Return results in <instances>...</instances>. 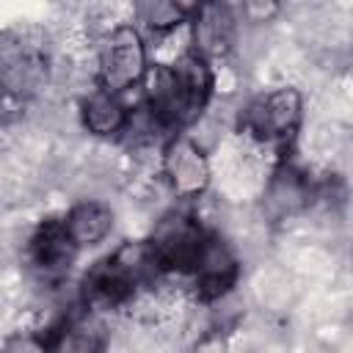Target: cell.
Wrapping results in <instances>:
<instances>
[{
  "label": "cell",
  "instance_id": "9",
  "mask_svg": "<svg viewBox=\"0 0 353 353\" xmlns=\"http://www.w3.org/2000/svg\"><path fill=\"white\" fill-rule=\"evenodd\" d=\"M193 25V50L212 61L232 50L234 41V11L226 3H201L190 11Z\"/></svg>",
  "mask_w": 353,
  "mask_h": 353
},
{
  "label": "cell",
  "instance_id": "14",
  "mask_svg": "<svg viewBox=\"0 0 353 353\" xmlns=\"http://www.w3.org/2000/svg\"><path fill=\"white\" fill-rule=\"evenodd\" d=\"M190 11L193 8L182 6V3H171V0H149V3H141L135 8L138 22H143L154 33H163V30H171L176 25L188 22L190 19Z\"/></svg>",
  "mask_w": 353,
  "mask_h": 353
},
{
  "label": "cell",
  "instance_id": "17",
  "mask_svg": "<svg viewBox=\"0 0 353 353\" xmlns=\"http://www.w3.org/2000/svg\"><path fill=\"white\" fill-rule=\"evenodd\" d=\"M248 14H259V17H270L276 14V6H245Z\"/></svg>",
  "mask_w": 353,
  "mask_h": 353
},
{
  "label": "cell",
  "instance_id": "3",
  "mask_svg": "<svg viewBox=\"0 0 353 353\" xmlns=\"http://www.w3.org/2000/svg\"><path fill=\"white\" fill-rule=\"evenodd\" d=\"M207 240H210V232L190 212L174 210L157 221V226L152 229V237L146 240V248L157 273L193 276Z\"/></svg>",
  "mask_w": 353,
  "mask_h": 353
},
{
  "label": "cell",
  "instance_id": "10",
  "mask_svg": "<svg viewBox=\"0 0 353 353\" xmlns=\"http://www.w3.org/2000/svg\"><path fill=\"white\" fill-rule=\"evenodd\" d=\"M30 262L36 265L39 273L58 279L63 273H69V268L74 265L80 248L72 243V237L66 234L61 218H47L39 223V229L30 237Z\"/></svg>",
  "mask_w": 353,
  "mask_h": 353
},
{
  "label": "cell",
  "instance_id": "8",
  "mask_svg": "<svg viewBox=\"0 0 353 353\" xmlns=\"http://www.w3.org/2000/svg\"><path fill=\"white\" fill-rule=\"evenodd\" d=\"M108 342L110 331L105 317L88 306L66 314L47 339L50 353H105Z\"/></svg>",
  "mask_w": 353,
  "mask_h": 353
},
{
  "label": "cell",
  "instance_id": "7",
  "mask_svg": "<svg viewBox=\"0 0 353 353\" xmlns=\"http://www.w3.org/2000/svg\"><path fill=\"white\" fill-rule=\"evenodd\" d=\"M237 276H240V265H237L234 251L229 248L226 240H221L218 234H210L204 254L190 276L196 295L201 301H218L237 284Z\"/></svg>",
  "mask_w": 353,
  "mask_h": 353
},
{
  "label": "cell",
  "instance_id": "4",
  "mask_svg": "<svg viewBox=\"0 0 353 353\" xmlns=\"http://www.w3.org/2000/svg\"><path fill=\"white\" fill-rule=\"evenodd\" d=\"M301 119H303L301 94L290 85H281L254 97L240 116V127L265 146L287 149L301 130Z\"/></svg>",
  "mask_w": 353,
  "mask_h": 353
},
{
  "label": "cell",
  "instance_id": "12",
  "mask_svg": "<svg viewBox=\"0 0 353 353\" xmlns=\"http://www.w3.org/2000/svg\"><path fill=\"white\" fill-rule=\"evenodd\" d=\"M80 116H83V127L97 138H113L130 127V110L124 108V102L99 88L88 99H83Z\"/></svg>",
  "mask_w": 353,
  "mask_h": 353
},
{
  "label": "cell",
  "instance_id": "13",
  "mask_svg": "<svg viewBox=\"0 0 353 353\" xmlns=\"http://www.w3.org/2000/svg\"><path fill=\"white\" fill-rule=\"evenodd\" d=\"M309 199V182L303 179L301 171L295 168H281L270 185V193H268V201L279 210V212H292L295 207H301L303 201Z\"/></svg>",
  "mask_w": 353,
  "mask_h": 353
},
{
  "label": "cell",
  "instance_id": "2",
  "mask_svg": "<svg viewBox=\"0 0 353 353\" xmlns=\"http://www.w3.org/2000/svg\"><path fill=\"white\" fill-rule=\"evenodd\" d=\"M157 268L149 256L146 240L124 243L110 256L99 259L83 279V306L94 312H116L132 303L138 287L149 276H154Z\"/></svg>",
  "mask_w": 353,
  "mask_h": 353
},
{
  "label": "cell",
  "instance_id": "16",
  "mask_svg": "<svg viewBox=\"0 0 353 353\" xmlns=\"http://www.w3.org/2000/svg\"><path fill=\"white\" fill-rule=\"evenodd\" d=\"M196 353H229V336L223 331H210L199 339Z\"/></svg>",
  "mask_w": 353,
  "mask_h": 353
},
{
  "label": "cell",
  "instance_id": "1",
  "mask_svg": "<svg viewBox=\"0 0 353 353\" xmlns=\"http://www.w3.org/2000/svg\"><path fill=\"white\" fill-rule=\"evenodd\" d=\"M143 80L152 127L168 132V138L201 116L215 88L212 63L196 50L182 52L171 66L149 69Z\"/></svg>",
  "mask_w": 353,
  "mask_h": 353
},
{
  "label": "cell",
  "instance_id": "15",
  "mask_svg": "<svg viewBox=\"0 0 353 353\" xmlns=\"http://www.w3.org/2000/svg\"><path fill=\"white\" fill-rule=\"evenodd\" d=\"M0 353H50V345L33 331H17L3 342Z\"/></svg>",
  "mask_w": 353,
  "mask_h": 353
},
{
  "label": "cell",
  "instance_id": "5",
  "mask_svg": "<svg viewBox=\"0 0 353 353\" xmlns=\"http://www.w3.org/2000/svg\"><path fill=\"white\" fill-rule=\"evenodd\" d=\"M97 77H99V91L105 94H124L127 88L138 85L149 66H146V44L143 36L135 25H116L99 47V61H97Z\"/></svg>",
  "mask_w": 353,
  "mask_h": 353
},
{
  "label": "cell",
  "instance_id": "11",
  "mask_svg": "<svg viewBox=\"0 0 353 353\" xmlns=\"http://www.w3.org/2000/svg\"><path fill=\"white\" fill-rule=\"evenodd\" d=\"M66 234L72 237V243L83 251L91 245H99L110 229H113V212L108 204L102 201H77L63 218H61Z\"/></svg>",
  "mask_w": 353,
  "mask_h": 353
},
{
  "label": "cell",
  "instance_id": "6",
  "mask_svg": "<svg viewBox=\"0 0 353 353\" xmlns=\"http://www.w3.org/2000/svg\"><path fill=\"white\" fill-rule=\"evenodd\" d=\"M160 168L163 176L168 182V188L179 196V199H196L207 190L210 185V160L204 154V149L188 138L185 132H176L165 141L163 146V157H160Z\"/></svg>",
  "mask_w": 353,
  "mask_h": 353
}]
</instances>
